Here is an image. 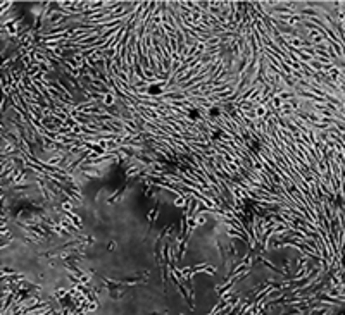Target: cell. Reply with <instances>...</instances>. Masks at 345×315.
<instances>
[{
    "mask_svg": "<svg viewBox=\"0 0 345 315\" xmlns=\"http://www.w3.org/2000/svg\"><path fill=\"white\" fill-rule=\"evenodd\" d=\"M219 136H221V131H219V129L214 131V136H212V138H219Z\"/></svg>",
    "mask_w": 345,
    "mask_h": 315,
    "instance_id": "277c9868",
    "label": "cell"
},
{
    "mask_svg": "<svg viewBox=\"0 0 345 315\" xmlns=\"http://www.w3.org/2000/svg\"><path fill=\"white\" fill-rule=\"evenodd\" d=\"M209 114H211L212 117H216V115H219V110H217V109H211V110H209Z\"/></svg>",
    "mask_w": 345,
    "mask_h": 315,
    "instance_id": "3957f363",
    "label": "cell"
},
{
    "mask_svg": "<svg viewBox=\"0 0 345 315\" xmlns=\"http://www.w3.org/2000/svg\"><path fill=\"white\" fill-rule=\"evenodd\" d=\"M188 117H190L192 121H195V119H198V117H200V112H198L197 109H193V110H190V112H188Z\"/></svg>",
    "mask_w": 345,
    "mask_h": 315,
    "instance_id": "6da1fadb",
    "label": "cell"
},
{
    "mask_svg": "<svg viewBox=\"0 0 345 315\" xmlns=\"http://www.w3.org/2000/svg\"><path fill=\"white\" fill-rule=\"evenodd\" d=\"M149 93H152V95H157V93H161V86H150Z\"/></svg>",
    "mask_w": 345,
    "mask_h": 315,
    "instance_id": "7a4b0ae2",
    "label": "cell"
}]
</instances>
